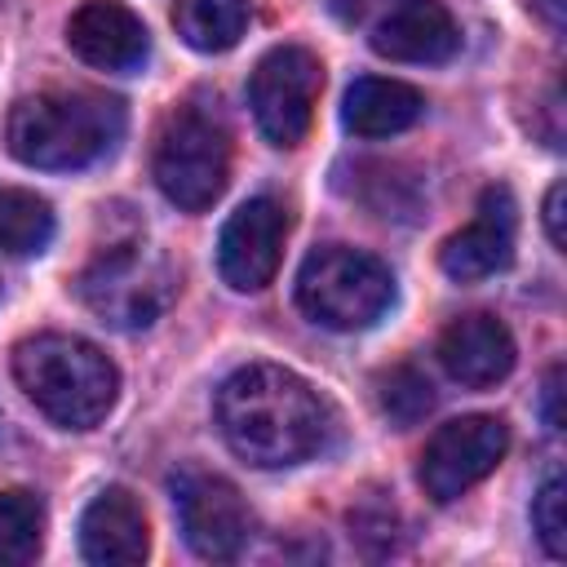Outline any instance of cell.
<instances>
[{
	"label": "cell",
	"mask_w": 567,
	"mask_h": 567,
	"mask_svg": "<svg viewBox=\"0 0 567 567\" xmlns=\"http://www.w3.org/2000/svg\"><path fill=\"white\" fill-rule=\"evenodd\" d=\"M213 412L226 447L257 470L301 465L332 439L328 399L306 377L279 363L235 368L221 381Z\"/></svg>",
	"instance_id": "cell-1"
},
{
	"label": "cell",
	"mask_w": 567,
	"mask_h": 567,
	"mask_svg": "<svg viewBox=\"0 0 567 567\" xmlns=\"http://www.w3.org/2000/svg\"><path fill=\"white\" fill-rule=\"evenodd\" d=\"M124 124H128L124 102L111 93L49 89V93L22 97L9 111L4 142H9V155L27 168L71 173L111 155L115 142L124 137Z\"/></svg>",
	"instance_id": "cell-2"
},
{
	"label": "cell",
	"mask_w": 567,
	"mask_h": 567,
	"mask_svg": "<svg viewBox=\"0 0 567 567\" xmlns=\"http://www.w3.org/2000/svg\"><path fill=\"white\" fill-rule=\"evenodd\" d=\"M13 377L22 394L62 430H93L120 394L115 363L93 341L71 332H40L18 341Z\"/></svg>",
	"instance_id": "cell-3"
},
{
	"label": "cell",
	"mask_w": 567,
	"mask_h": 567,
	"mask_svg": "<svg viewBox=\"0 0 567 567\" xmlns=\"http://www.w3.org/2000/svg\"><path fill=\"white\" fill-rule=\"evenodd\" d=\"M297 306L319 328L359 332L394 306V275L363 248L323 244L297 270Z\"/></svg>",
	"instance_id": "cell-4"
},
{
	"label": "cell",
	"mask_w": 567,
	"mask_h": 567,
	"mask_svg": "<svg viewBox=\"0 0 567 567\" xmlns=\"http://www.w3.org/2000/svg\"><path fill=\"white\" fill-rule=\"evenodd\" d=\"M155 186L182 213H204L221 199L230 177V133L208 106H182L168 115L151 159Z\"/></svg>",
	"instance_id": "cell-5"
},
{
	"label": "cell",
	"mask_w": 567,
	"mask_h": 567,
	"mask_svg": "<svg viewBox=\"0 0 567 567\" xmlns=\"http://www.w3.org/2000/svg\"><path fill=\"white\" fill-rule=\"evenodd\" d=\"M75 292L106 328L142 332L173 306L177 275L159 252L142 244H115L80 270Z\"/></svg>",
	"instance_id": "cell-6"
},
{
	"label": "cell",
	"mask_w": 567,
	"mask_h": 567,
	"mask_svg": "<svg viewBox=\"0 0 567 567\" xmlns=\"http://www.w3.org/2000/svg\"><path fill=\"white\" fill-rule=\"evenodd\" d=\"M323 93V66L301 44H275L248 75V106L266 142L297 146L315 120Z\"/></svg>",
	"instance_id": "cell-7"
},
{
	"label": "cell",
	"mask_w": 567,
	"mask_h": 567,
	"mask_svg": "<svg viewBox=\"0 0 567 567\" xmlns=\"http://www.w3.org/2000/svg\"><path fill=\"white\" fill-rule=\"evenodd\" d=\"M173 505L182 518V536L186 545L208 558V563H230L248 549L252 540V509L244 505L239 487L213 470L199 465H182L173 478Z\"/></svg>",
	"instance_id": "cell-8"
},
{
	"label": "cell",
	"mask_w": 567,
	"mask_h": 567,
	"mask_svg": "<svg viewBox=\"0 0 567 567\" xmlns=\"http://www.w3.org/2000/svg\"><path fill=\"white\" fill-rule=\"evenodd\" d=\"M509 447V425L501 416H487V412H470V416H456L447 425H439L421 452V487L430 501L439 505H452L456 496H465L474 483H483L501 456Z\"/></svg>",
	"instance_id": "cell-9"
},
{
	"label": "cell",
	"mask_w": 567,
	"mask_h": 567,
	"mask_svg": "<svg viewBox=\"0 0 567 567\" xmlns=\"http://www.w3.org/2000/svg\"><path fill=\"white\" fill-rule=\"evenodd\" d=\"M284 235H288V213L270 195L244 199L217 239V270L235 292H257L275 279L279 257H284Z\"/></svg>",
	"instance_id": "cell-10"
},
{
	"label": "cell",
	"mask_w": 567,
	"mask_h": 567,
	"mask_svg": "<svg viewBox=\"0 0 567 567\" xmlns=\"http://www.w3.org/2000/svg\"><path fill=\"white\" fill-rule=\"evenodd\" d=\"M514 213H518L514 195L505 186H487L478 195V217L439 248L443 275L456 284H474V279L505 270L514 261V226H518Z\"/></svg>",
	"instance_id": "cell-11"
},
{
	"label": "cell",
	"mask_w": 567,
	"mask_h": 567,
	"mask_svg": "<svg viewBox=\"0 0 567 567\" xmlns=\"http://www.w3.org/2000/svg\"><path fill=\"white\" fill-rule=\"evenodd\" d=\"M66 44L97 71H137L151 53V35L120 0H84L66 22Z\"/></svg>",
	"instance_id": "cell-12"
},
{
	"label": "cell",
	"mask_w": 567,
	"mask_h": 567,
	"mask_svg": "<svg viewBox=\"0 0 567 567\" xmlns=\"http://www.w3.org/2000/svg\"><path fill=\"white\" fill-rule=\"evenodd\" d=\"M151 549L146 509L128 487H102L80 514V554L93 567H137Z\"/></svg>",
	"instance_id": "cell-13"
},
{
	"label": "cell",
	"mask_w": 567,
	"mask_h": 567,
	"mask_svg": "<svg viewBox=\"0 0 567 567\" xmlns=\"http://www.w3.org/2000/svg\"><path fill=\"white\" fill-rule=\"evenodd\" d=\"M372 49L390 62H447L461 49V27L439 0H394L372 22Z\"/></svg>",
	"instance_id": "cell-14"
},
{
	"label": "cell",
	"mask_w": 567,
	"mask_h": 567,
	"mask_svg": "<svg viewBox=\"0 0 567 567\" xmlns=\"http://www.w3.org/2000/svg\"><path fill=\"white\" fill-rule=\"evenodd\" d=\"M514 354L518 350H514L509 328L483 310L452 319L439 337V363L447 368L452 381H461L470 390H487V385L505 381L514 368Z\"/></svg>",
	"instance_id": "cell-15"
},
{
	"label": "cell",
	"mask_w": 567,
	"mask_h": 567,
	"mask_svg": "<svg viewBox=\"0 0 567 567\" xmlns=\"http://www.w3.org/2000/svg\"><path fill=\"white\" fill-rule=\"evenodd\" d=\"M421 115H425L421 89L403 80H385V75H359L341 102V124L354 137H394L412 128Z\"/></svg>",
	"instance_id": "cell-16"
},
{
	"label": "cell",
	"mask_w": 567,
	"mask_h": 567,
	"mask_svg": "<svg viewBox=\"0 0 567 567\" xmlns=\"http://www.w3.org/2000/svg\"><path fill=\"white\" fill-rule=\"evenodd\" d=\"M252 0H177L173 27L199 53H226L248 31Z\"/></svg>",
	"instance_id": "cell-17"
},
{
	"label": "cell",
	"mask_w": 567,
	"mask_h": 567,
	"mask_svg": "<svg viewBox=\"0 0 567 567\" xmlns=\"http://www.w3.org/2000/svg\"><path fill=\"white\" fill-rule=\"evenodd\" d=\"M53 208L44 195L22 186H0V252L9 257H35L53 239Z\"/></svg>",
	"instance_id": "cell-18"
},
{
	"label": "cell",
	"mask_w": 567,
	"mask_h": 567,
	"mask_svg": "<svg viewBox=\"0 0 567 567\" xmlns=\"http://www.w3.org/2000/svg\"><path fill=\"white\" fill-rule=\"evenodd\" d=\"M44 545V505L35 492H0V567H22Z\"/></svg>",
	"instance_id": "cell-19"
},
{
	"label": "cell",
	"mask_w": 567,
	"mask_h": 567,
	"mask_svg": "<svg viewBox=\"0 0 567 567\" xmlns=\"http://www.w3.org/2000/svg\"><path fill=\"white\" fill-rule=\"evenodd\" d=\"M377 408H381L399 430H408V425H416V421L434 408V385H430V377H425L421 368L394 363V368H385V372L377 377Z\"/></svg>",
	"instance_id": "cell-20"
},
{
	"label": "cell",
	"mask_w": 567,
	"mask_h": 567,
	"mask_svg": "<svg viewBox=\"0 0 567 567\" xmlns=\"http://www.w3.org/2000/svg\"><path fill=\"white\" fill-rule=\"evenodd\" d=\"M532 527L549 558H567V483L563 474H549L540 492L532 496Z\"/></svg>",
	"instance_id": "cell-21"
},
{
	"label": "cell",
	"mask_w": 567,
	"mask_h": 567,
	"mask_svg": "<svg viewBox=\"0 0 567 567\" xmlns=\"http://www.w3.org/2000/svg\"><path fill=\"white\" fill-rule=\"evenodd\" d=\"M563 182H554L549 186V195H545V230H549V244L554 248H563L567 244V230H563Z\"/></svg>",
	"instance_id": "cell-22"
},
{
	"label": "cell",
	"mask_w": 567,
	"mask_h": 567,
	"mask_svg": "<svg viewBox=\"0 0 567 567\" xmlns=\"http://www.w3.org/2000/svg\"><path fill=\"white\" fill-rule=\"evenodd\" d=\"M558 394H563V368L554 363V368H549V377H545V394H540V412H545V425H549V430H563Z\"/></svg>",
	"instance_id": "cell-23"
}]
</instances>
